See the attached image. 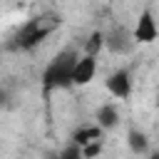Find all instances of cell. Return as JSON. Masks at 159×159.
Returning a JSON list of instances; mask_svg holds the SVG:
<instances>
[{
	"label": "cell",
	"mask_w": 159,
	"mask_h": 159,
	"mask_svg": "<svg viewBox=\"0 0 159 159\" xmlns=\"http://www.w3.org/2000/svg\"><path fill=\"white\" fill-rule=\"evenodd\" d=\"M77 60L80 55L67 47V50H60L52 62L45 67L42 72V89L45 92H52V89H67L75 84V67H77Z\"/></svg>",
	"instance_id": "cell-1"
},
{
	"label": "cell",
	"mask_w": 159,
	"mask_h": 159,
	"mask_svg": "<svg viewBox=\"0 0 159 159\" xmlns=\"http://www.w3.org/2000/svg\"><path fill=\"white\" fill-rule=\"evenodd\" d=\"M147 159H159V152H154V154H149Z\"/></svg>",
	"instance_id": "cell-13"
},
{
	"label": "cell",
	"mask_w": 159,
	"mask_h": 159,
	"mask_svg": "<svg viewBox=\"0 0 159 159\" xmlns=\"http://www.w3.org/2000/svg\"><path fill=\"white\" fill-rule=\"evenodd\" d=\"M134 45H137L134 32H129L124 25L112 27V30L107 32V45H104V47H107L109 52H114V55H129Z\"/></svg>",
	"instance_id": "cell-3"
},
{
	"label": "cell",
	"mask_w": 159,
	"mask_h": 159,
	"mask_svg": "<svg viewBox=\"0 0 159 159\" xmlns=\"http://www.w3.org/2000/svg\"><path fill=\"white\" fill-rule=\"evenodd\" d=\"M57 159H84V154H82V147H77V144H70Z\"/></svg>",
	"instance_id": "cell-11"
},
{
	"label": "cell",
	"mask_w": 159,
	"mask_h": 159,
	"mask_svg": "<svg viewBox=\"0 0 159 159\" xmlns=\"http://www.w3.org/2000/svg\"><path fill=\"white\" fill-rule=\"evenodd\" d=\"M99 139H104V129H102L99 124H94V127H82V129H77V132L72 134V144H77V147H87V144L99 142Z\"/></svg>",
	"instance_id": "cell-7"
},
{
	"label": "cell",
	"mask_w": 159,
	"mask_h": 159,
	"mask_svg": "<svg viewBox=\"0 0 159 159\" xmlns=\"http://www.w3.org/2000/svg\"><path fill=\"white\" fill-rule=\"evenodd\" d=\"M60 22H62V20H60L57 12H42V15H37V17L27 20V22L17 30L12 47H17V50H35L47 35H52V32L60 27Z\"/></svg>",
	"instance_id": "cell-2"
},
{
	"label": "cell",
	"mask_w": 159,
	"mask_h": 159,
	"mask_svg": "<svg viewBox=\"0 0 159 159\" xmlns=\"http://www.w3.org/2000/svg\"><path fill=\"white\" fill-rule=\"evenodd\" d=\"M107 89L112 97L117 99H127L132 94V77L127 70H114L109 77H107Z\"/></svg>",
	"instance_id": "cell-5"
},
{
	"label": "cell",
	"mask_w": 159,
	"mask_h": 159,
	"mask_svg": "<svg viewBox=\"0 0 159 159\" xmlns=\"http://www.w3.org/2000/svg\"><path fill=\"white\" fill-rule=\"evenodd\" d=\"M97 124H99L104 132L114 129V127L119 124V112H117V107H114V104H102V107L97 109Z\"/></svg>",
	"instance_id": "cell-8"
},
{
	"label": "cell",
	"mask_w": 159,
	"mask_h": 159,
	"mask_svg": "<svg viewBox=\"0 0 159 159\" xmlns=\"http://www.w3.org/2000/svg\"><path fill=\"white\" fill-rule=\"evenodd\" d=\"M99 152H102V139H99V142H92V144H87V147H82L84 159H92V157H97Z\"/></svg>",
	"instance_id": "cell-12"
},
{
	"label": "cell",
	"mask_w": 159,
	"mask_h": 159,
	"mask_svg": "<svg viewBox=\"0 0 159 159\" xmlns=\"http://www.w3.org/2000/svg\"><path fill=\"white\" fill-rule=\"evenodd\" d=\"M94 72H97V57L92 55H82L77 60V67H75V84L77 87H84L94 80Z\"/></svg>",
	"instance_id": "cell-6"
},
{
	"label": "cell",
	"mask_w": 159,
	"mask_h": 159,
	"mask_svg": "<svg viewBox=\"0 0 159 159\" xmlns=\"http://www.w3.org/2000/svg\"><path fill=\"white\" fill-rule=\"evenodd\" d=\"M107 45V32H102V30H94L89 37H87V42H84V55H92V57H97L99 55V50Z\"/></svg>",
	"instance_id": "cell-10"
},
{
	"label": "cell",
	"mask_w": 159,
	"mask_h": 159,
	"mask_svg": "<svg viewBox=\"0 0 159 159\" xmlns=\"http://www.w3.org/2000/svg\"><path fill=\"white\" fill-rule=\"evenodd\" d=\"M157 35H159V27L154 22L152 10H142L139 12V20L134 25V40H137V45H149V42L157 40Z\"/></svg>",
	"instance_id": "cell-4"
},
{
	"label": "cell",
	"mask_w": 159,
	"mask_h": 159,
	"mask_svg": "<svg viewBox=\"0 0 159 159\" xmlns=\"http://www.w3.org/2000/svg\"><path fill=\"white\" fill-rule=\"evenodd\" d=\"M127 144H129V149L134 154H147L149 152V139H147V134L142 129H129L127 132Z\"/></svg>",
	"instance_id": "cell-9"
}]
</instances>
